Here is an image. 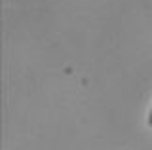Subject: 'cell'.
<instances>
[{
    "mask_svg": "<svg viewBox=\"0 0 152 150\" xmlns=\"http://www.w3.org/2000/svg\"><path fill=\"white\" fill-rule=\"evenodd\" d=\"M146 122H148V125L152 127V106H150V110H148V118H146Z\"/></svg>",
    "mask_w": 152,
    "mask_h": 150,
    "instance_id": "obj_1",
    "label": "cell"
}]
</instances>
